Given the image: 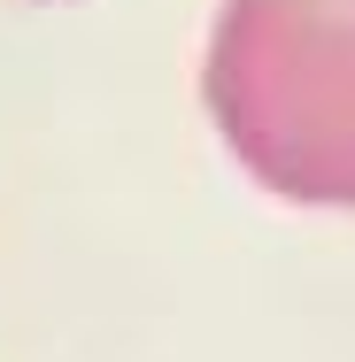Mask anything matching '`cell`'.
Returning <instances> with one entry per match:
<instances>
[{
  "label": "cell",
  "instance_id": "6da1fadb",
  "mask_svg": "<svg viewBox=\"0 0 355 362\" xmlns=\"http://www.w3.org/2000/svg\"><path fill=\"white\" fill-rule=\"evenodd\" d=\"M201 93L247 177L355 209V0H224Z\"/></svg>",
  "mask_w": 355,
  "mask_h": 362
}]
</instances>
